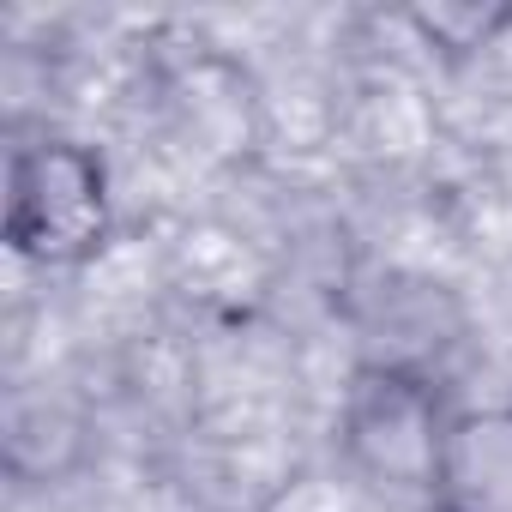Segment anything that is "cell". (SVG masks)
Instances as JSON below:
<instances>
[{"label":"cell","instance_id":"3","mask_svg":"<svg viewBox=\"0 0 512 512\" xmlns=\"http://www.w3.org/2000/svg\"><path fill=\"white\" fill-rule=\"evenodd\" d=\"M470 314L458 290L422 278V272H380L356 296V344L362 368H410L446 380V356L464 344Z\"/></svg>","mask_w":512,"mask_h":512},{"label":"cell","instance_id":"2","mask_svg":"<svg viewBox=\"0 0 512 512\" xmlns=\"http://www.w3.org/2000/svg\"><path fill=\"white\" fill-rule=\"evenodd\" d=\"M452 410L458 404H452L446 380L356 362L344 404H338V458L362 488H374L386 500H422L428 506Z\"/></svg>","mask_w":512,"mask_h":512},{"label":"cell","instance_id":"1","mask_svg":"<svg viewBox=\"0 0 512 512\" xmlns=\"http://www.w3.org/2000/svg\"><path fill=\"white\" fill-rule=\"evenodd\" d=\"M115 235L109 163L67 133H37L13 145L7 163V247L25 266L79 272Z\"/></svg>","mask_w":512,"mask_h":512},{"label":"cell","instance_id":"4","mask_svg":"<svg viewBox=\"0 0 512 512\" xmlns=\"http://www.w3.org/2000/svg\"><path fill=\"white\" fill-rule=\"evenodd\" d=\"M428 512H512V398L452 410Z\"/></svg>","mask_w":512,"mask_h":512}]
</instances>
